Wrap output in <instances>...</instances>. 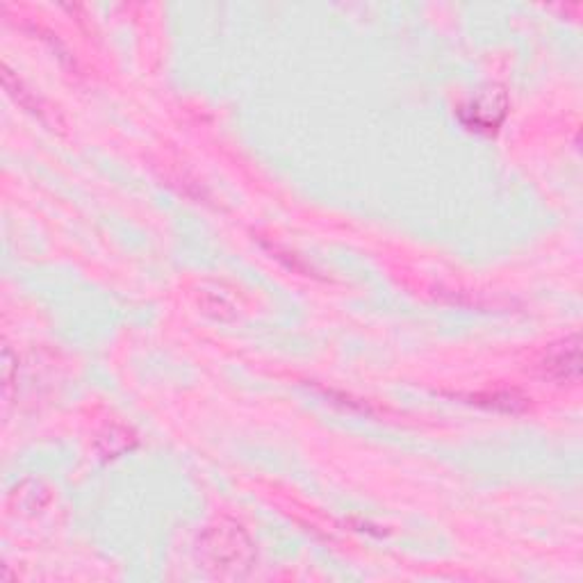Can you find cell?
Segmentation results:
<instances>
[{
	"label": "cell",
	"mask_w": 583,
	"mask_h": 583,
	"mask_svg": "<svg viewBox=\"0 0 583 583\" xmlns=\"http://www.w3.org/2000/svg\"><path fill=\"white\" fill-rule=\"evenodd\" d=\"M547 369L558 378L579 376V337H572L565 344L556 347L547 360Z\"/></svg>",
	"instance_id": "obj_1"
}]
</instances>
